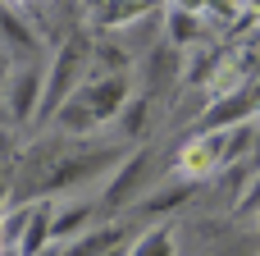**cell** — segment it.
<instances>
[{
  "instance_id": "16",
  "label": "cell",
  "mask_w": 260,
  "mask_h": 256,
  "mask_svg": "<svg viewBox=\"0 0 260 256\" xmlns=\"http://www.w3.org/2000/svg\"><path fill=\"white\" fill-rule=\"evenodd\" d=\"M5 119H9V105H5V96H0V128H5Z\"/></svg>"
},
{
  "instance_id": "11",
  "label": "cell",
  "mask_w": 260,
  "mask_h": 256,
  "mask_svg": "<svg viewBox=\"0 0 260 256\" xmlns=\"http://www.w3.org/2000/svg\"><path fill=\"white\" fill-rule=\"evenodd\" d=\"M146 18H151V5H96L91 9L96 27H133V23H146Z\"/></svg>"
},
{
  "instance_id": "17",
  "label": "cell",
  "mask_w": 260,
  "mask_h": 256,
  "mask_svg": "<svg viewBox=\"0 0 260 256\" xmlns=\"http://www.w3.org/2000/svg\"><path fill=\"white\" fill-rule=\"evenodd\" d=\"M41 256H64V252H59V247H46V252H41Z\"/></svg>"
},
{
  "instance_id": "10",
  "label": "cell",
  "mask_w": 260,
  "mask_h": 256,
  "mask_svg": "<svg viewBox=\"0 0 260 256\" xmlns=\"http://www.w3.org/2000/svg\"><path fill=\"white\" fill-rule=\"evenodd\" d=\"M123 256H178V238H174L169 224H155V229H146L142 238H133Z\"/></svg>"
},
{
  "instance_id": "18",
  "label": "cell",
  "mask_w": 260,
  "mask_h": 256,
  "mask_svg": "<svg viewBox=\"0 0 260 256\" xmlns=\"http://www.w3.org/2000/svg\"><path fill=\"white\" fill-rule=\"evenodd\" d=\"M256 229H260V215H256Z\"/></svg>"
},
{
  "instance_id": "7",
  "label": "cell",
  "mask_w": 260,
  "mask_h": 256,
  "mask_svg": "<svg viewBox=\"0 0 260 256\" xmlns=\"http://www.w3.org/2000/svg\"><path fill=\"white\" fill-rule=\"evenodd\" d=\"M119 247H128L123 243V224L119 220H105V224H91L82 238L64 243L59 252L64 256H110V252H119Z\"/></svg>"
},
{
  "instance_id": "4",
  "label": "cell",
  "mask_w": 260,
  "mask_h": 256,
  "mask_svg": "<svg viewBox=\"0 0 260 256\" xmlns=\"http://www.w3.org/2000/svg\"><path fill=\"white\" fill-rule=\"evenodd\" d=\"M78 96L91 105V115L105 124V119H119L123 105H128V73H114V78H87L78 87Z\"/></svg>"
},
{
  "instance_id": "12",
  "label": "cell",
  "mask_w": 260,
  "mask_h": 256,
  "mask_svg": "<svg viewBox=\"0 0 260 256\" xmlns=\"http://www.w3.org/2000/svg\"><path fill=\"white\" fill-rule=\"evenodd\" d=\"M187 197H192V183L174 179V183L155 188V197H142V202H137V211H151V215H165V211H178V206H183Z\"/></svg>"
},
{
  "instance_id": "6",
  "label": "cell",
  "mask_w": 260,
  "mask_h": 256,
  "mask_svg": "<svg viewBox=\"0 0 260 256\" xmlns=\"http://www.w3.org/2000/svg\"><path fill=\"white\" fill-rule=\"evenodd\" d=\"M91 220H96V197H64V202H55V243L64 247V243L82 238L91 229Z\"/></svg>"
},
{
  "instance_id": "2",
  "label": "cell",
  "mask_w": 260,
  "mask_h": 256,
  "mask_svg": "<svg viewBox=\"0 0 260 256\" xmlns=\"http://www.w3.org/2000/svg\"><path fill=\"white\" fill-rule=\"evenodd\" d=\"M151 156H155V151H137V156H128V160L110 174L105 192L96 197V215L133 211V202H142V192H146V183H151Z\"/></svg>"
},
{
  "instance_id": "8",
  "label": "cell",
  "mask_w": 260,
  "mask_h": 256,
  "mask_svg": "<svg viewBox=\"0 0 260 256\" xmlns=\"http://www.w3.org/2000/svg\"><path fill=\"white\" fill-rule=\"evenodd\" d=\"M201 32H206V14H201V9H183V5H174V9L165 14V41H169V46L192 50V46L201 41Z\"/></svg>"
},
{
  "instance_id": "3",
  "label": "cell",
  "mask_w": 260,
  "mask_h": 256,
  "mask_svg": "<svg viewBox=\"0 0 260 256\" xmlns=\"http://www.w3.org/2000/svg\"><path fill=\"white\" fill-rule=\"evenodd\" d=\"M5 105H9L14 124L41 119V105H46V64H18L14 78L5 82Z\"/></svg>"
},
{
  "instance_id": "9",
  "label": "cell",
  "mask_w": 260,
  "mask_h": 256,
  "mask_svg": "<svg viewBox=\"0 0 260 256\" xmlns=\"http://www.w3.org/2000/svg\"><path fill=\"white\" fill-rule=\"evenodd\" d=\"M0 50H5V55H9V50H23V55H32V50H37V32L27 27L23 9H9V5H0Z\"/></svg>"
},
{
  "instance_id": "15",
  "label": "cell",
  "mask_w": 260,
  "mask_h": 256,
  "mask_svg": "<svg viewBox=\"0 0 260 256\" xmlns=\"http://www.w3.org/2000/svg\"><path fill=\"white\" fill-rule=\"evenodd\" d=\"M14 69H18V64H14V55H5V50H0V82H9V78H14Z\"/></svg>"
},
{
  "instance_id": "5",
  "label": "cell",
  "mask_w": 260,
  "mask_h": 256,
  "mask_svg": "<svg viewBox=\"0 0 260 256\" xmlns=\"http://www.w3.org/2000/svg\"><path fill=\"white\" fill-rule=\"evenodd\" d=\"M142 78H146V96L174 87V82L183 78V50L169 46V41H155V46L146 50V69H142Z\"/></svg>"
},
{
  "instance_id": "1",
  "label": "cell",
  "mask_w": 260,
  "mask_h": 256,
  "mask_svg": "<svg viewBox=\"0 0 260 256\" xmlns=\"http://www.w3.org/2000/svg\"><path fill=\"white\" fill-rule=\"evenodd\" d=\"M224 169H233V128L229 133H192L174 160V174L183 183H206Z\"/></svg>"
},
{
  "instance_id": "14",
  "label": "cell",
  "mask_w": 260,
  "mask_h": 256,
  "mask_svg": "<svg viewBox=\"0 0 260 256\" xmlns=\"http://www.w3.org/2000/svg\"><path fill=\"white\" fill-rule=\"evenodd\" d=\"M238 211H242V215H251V211H256V215H260V174L247 183V197L238 202Z\"/></svg>"
},
{
  "instance_id": "13",
  "label": "cell",
  "mask_w": 260,
  "mask_h": 256,
  "mask_svg": "<svg viewBox=\"0 0 260 256\" xmlns=\"http://www.w3.org/2000/svg\"><path fill=\"white\" fill-rule=\"evenodd\" d=\"M146 110H151V96L128 101L123 115H119V133H123V137H142V133H146Z\"/></svg>"
}]
</instances>
